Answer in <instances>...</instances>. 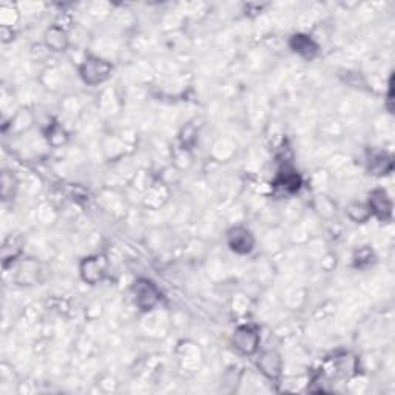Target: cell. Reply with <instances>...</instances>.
Instances as JSON below:
<instances>
[{"label":"cell","mask_w":395,"mask_h":395,"mask_svg":"<svg viewBox=\"0 0 395 395\" xmlns=\"http://www.w3.org/2000/svg\"><path fill=\"white\" fill-rule=\"evenodd\" d=\"M112 70L113 65L108 60L101 59L98 56H87L85 60L81 64L79 74L85 84L99 85L110 78Z\"/></svg>","instance_id":"cell-1"},{"label":"cell","mask_w":395,"mask_h":395,"mask_svg":"<svg viewBox=\"0 0 395 395\" xmlns=\"http://www.w3.org/2000/svg\"><path fill=\"white\" fill-rule=\"evenodd\" d=\"M107 269H108V261L103 255H92L87 256L85 260H82L79 272L82 280H84L87 284H94L101 283L107 275Z\"/></svg>","instance_id":"cell-2"},{"label":"cell","mask_w":395,"mask_h":395,"mask_svg":"<svg viewBox=\"0 0 395 395\" xmlns=\"http://www.w3.org/2000/svg\"><path fill=\"white\" fill-rule=\"evenodd\" d=\"M260 332L256 330L252 326H239V328L235 329L232 343L235 346V349L239 351L244 355H253V353L258 351L260 348Z\"/></svg>","instance_id":"cell-3"},{"label":"cell","mask_w":395,"mask_h":395,"mask_svg":"<svg viewBox=\"0 0 395 395\" xmlns=\"http://www.w3.org/2000/svg\"><path fill=\"white\" fill-rule=\"evenodd\" d=\"M133 294L137 308L141 310H151L161 300V292H159L156 284L145 278H141L135 283Z\"/></svg>","instance_id":"cell-4"},{"label":"cell","mask_w":395,"mask_h":395,"mask_svg":"<svg viewBox=\"0 0 395 395\" xmlns=\"http://www.w3.org/2000/svg\"><path fill=\"white\" fill-rule=\"evenodd\" d=\"M227 244L232 252L238 255H247L255 249V237L249 228L237 226L227 232Z\"/></svg>","instance_id":"cell-5"},{"label":"cell","mask_w":395,"mask_h":395,"mask_svg":"<svg viewBox=\"0 0 395 395\" xmlns=\"http://www.w3.org/2000/svg\"><path fill=\"white\" fill-rule=\"evenodd\" d=\"M367 209L371 212V217H376L381 221L392 218V201L383 189H376L369 193Z\"/></svg>","instance_id":"cell-6"},{"label":"cell","mask_w":395,"mask_h":395,"mask_svg":"<svg viewBox=\"0 0 395 395\" xmlns=\"http://www.w3.org/2000/svg\"><path fill=\"white\" fill-rule=\"evenodd\" d=\"M258 367L261 373L269 380H278L283 371V360L276 351H264L260 355Z\"/></svg>","instance_id":"cell-7"},{"label":"cell","mask_w":395,"mask_h":395,"mask_svg":"<svg viewBox=\"0 0 395 395\" xmlns=\"http://www.w3.org/2000/svg\"><path fill=\"white\" fill-rule=\"evenodd\" d=\"M290 48L304 59H314L318 54V45L308 34H294L289 42Z\"/></svg>","instance_id":"cell-8"},{"label":"cell","mask_w":395,"mask_h":395,"mask_svg":"<svg viewBox=\"0 0 395 395\" xmlns=\"http://www.w3.org/2000/svg\"><path fill=\"white\" fill-rule=\"evenodd\" d=\"M44 40H45V45L50 48L51 51H56V53L65 51L68 48V44H70L68 42L67 31L64 28H60V26L58 25H53L45 31Z\"/></svg>","instance_id":"cell-9"},{"label":"cell","mask_w":395,"mask_h":395,"mask_svg":"<svg viewBox=\"0 0 395 395\" xmlns=\"http://www.w3.org/2000/svg\"><path fill=\"white\" fill-rule=\"evenodd\" d=\"M394 161L392 156L387 153H373L369 158V171L371 175L376 176H385L387 173L392 171Z\"/></svg>","instance_id":"cell-10"},{"label":"cell","mask_w":395,"mask_h":395,"mask_svg":"<svg viewBox=\"0 0 395 395\" xmlns=\"http://www.w3.org/2000/svg\"><path fill=\"white\" fill-rule=\"evenodd\" d=\"M346 212H348L349 218L352 221H355V223H366V221L371 218V212L369 209H367V205L360 204V203L349 204Z\"/></svg>","instance_id":"cell-11"},{"label":"cell","mask_w":395,"mask_h":395,"mask_svg":"<svg viewBox=\"0 0 395 395\" xmlns=\"http://www.w3.org/2000/svg\"><path fill=\"white\" fill-rule=\"evenodd\" d=\"M278 185H281L283 189L287 190V192H296L301 185V179L295 171H286L284 175L280 176Z\"/></svg>","instance_id":"cell-12"}]
</instances>
